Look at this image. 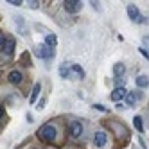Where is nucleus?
I'll return each instance as SVG.
<instances>
[{"label": "nucleus", "mask_w": 149, "mask_h": 149, "mask_svg": "<svg viewBox=\"0 0 149 149\" xmlns=\"http://www.w3.org/2000/svg\"><path fill=\"white\" fill-rule=\"evenodd\" d=\"M38 135H40V138L43 142H54V138L58 135V130H56L54 124H43V126L40 127Z\"/></svg>", "instance_id": "1"}, {"label": "nucleus", "mask_w": 149, "mask_h": 149, "mask_svg": "<svg viewBox=\"0 0 149 149\" xmlns=\"http://www.w3.org/2000/svg\"><path fill=\"white\" fill-rule=\"evenodd\" d=\"M34 56L36 58H41V59H52L54 58V49L45 45V43H41L34 49Z\"/></svg>", "instance_id": "2"}, {"label": "nucleus", "mask_w": 149, "mask_h": 149, "mask_svg": "<svg viewBox=\"0 0 149 149\" xmlns=\"http://www.w3.org/2000/svg\"><path fill=\"white\" fill-rule=\"evenodd\" d=\"M127 16H130V20H133L135 24H142L144 22V16L140 15V11H138V7L130 4L127 6Z\"/></svg>", "instance_id": "3"}, {"label": "nucleus", "mask_w": 149, "mask_h": 149, "mask_svg": "<svg viewBox=\"0 0 149 149\" xmlns=\"http://www.w3.org/2000/svg\"><path fill=\"white\" fill-rule=\"evenodd\" d=\"M126 95H127V90L124 88V86H117L113 92H111V101H115V102H120L122 99H126Z\"/></svg>", "instance_id": "4"}, {"label": "nucleus", "mask_w": 149, "mask_h": 149, "mask_svg": "<svg viewBox=\"0 0 149 149\" xmlns=\"http://www.w3.org/2000/svg\"><path fill=\"white\" fill-rule=\"evenodd\" d=\"M65 11L67 13L81 11V0H65Z\"/></svg>", "instance_id": "5"}, {"label": "nucleus", "mask_w": 149, "mask_h": 149, "mask_svg": "<svg viewBox=\"0 0 149 149\" xmlns=\"http://www.w3.org/2000/svg\"><path fill=\"white\" fill-rule=\"evenodd\" d=\"M68 131H70V135H72L74 138L81 136V135H83V124H81L79 120H74V122L70 124V127H68Z\"/></svg>", "instance_id": "6"}, {"label": "nucleus", "mask_w": 149, "mask_h": 149, "mask_svg": "<svg viewBox=\"0 0 149 149\" xmlns=\"http://www.w3.org/2000/svg\"><path fill=\"white\" fill-rule=\"evenodd\" d=\"M7 79H9V83H13V84H20L22 79H24V76H22V72H20V70H11V72H9V76H7Z\"/></svg>", "instance_id": "7"}, {"label": "nucleus", "mask_w": 149, "mask_h": 149, "mask_svg": "<svg viewBox=\"0 0 149 149\" xmlns=\"http://www.w3.org/2000/svg\"><path fill=\"white\" fill-rule=\"evenodd\" d=\"M106 140H108V136H106L104 131H97V133H95V136H93V144L97 146V147L106 146Z\"/></svg>", "instance_id": "8"}, {"label": "nucleus", "mask_w": 149, "mask_h": 149, "mask_svg": "<svg viewBox=\"0 0 149 149\" xmlns=\"http://www.w3.org/2000/svg\"><path fill=\"white\" fill-rule=\"evenodd\" d=\"M142 97V93L140 92H127V95H126V101H127V106H135V102L138 101V99H140Z\"/></svg>", "instance_id": "9"}, {"label": "nucleus", "mask_w": 149, "mask_h": 149, "mask_svg": "<svg viewBox=\"0 0 149 149\" xmlns=\"http://www.w3.org/2000/svg\"><path fill=\"white\" fill-rule=\"evenodd\" d=\"M2 49H4V52H6L7 56H11V54H13V49H15V40H13V38H7Z\"/></svg>", "instance_id": "10"}, {"label": "nucleus", "mask_w": 149, "mask_h": 149, "mask_svg": "<svg viewBox=\"0 0 149 149\" xmlns=\"http://www.w3.org/2000/svg\"><path fill=\"white\" fill-rule=\"evenodd\" d=\"M59 76L63 79L70 77V65H68V63H61V65H59Z\"/></svg>", "instance_id": "11"}, {"label": "nucleus", "mask_w": 149, "mask_h": 149, "mask_svg": "<svg viewBox=\"0 0 149 149\" xmlns=\"http://www.w3.org/2000/svg\"><path fill=\"white\" fill-rule=\"evenodd\" d=\"M124 72H126V67H124V63H115V67H113L115 79H117V77H122V76H124Z\"/></svg>", "instance_id": "12"}, {"label": "nucleus", "mask_w": 149, "mask_h": 149, "mask_svg": "<svg viewBox=\"0 0 149 149\" xmlns=\"http://www.w3.org/2000/svg\"><path fill=\"white\" fill-rule=\"evenodd\" d=\"M45 45H49V47L54 49V47L58 45V38H56V34H52V33L45 34Z\"/></svg>", "instance_id": "13"}, {"label": "nucleus", "mask_w": 149, "mask_h": 149, "mask_svg": "<svg viewBox=\"0 0 149 149\" xmlns=\"http://www.w3.org/2000/svg\"><path fill=\"white\" fill-rule=\"evenodd\" d=\"M40 90H41V83H36V84H34V88H33V93H31V97H29V102H31V104H34V101L38 99Z\"/></svg>", "instance_id": "14"}, {"label": "nucleus", "mask_w": 149, "mask_h": 149, "mask_svg": "<svg viewBox=\"0 0 149 149\" xmlns=\"http://www.w3.org/2000/svg\"><path fill=\"white\" fill-rule=\"evenodd\" d=\"M136 86H138V88L149 86V77H147V76H138V77H136Z\"/></svg>", "instance_id": "15"}, {"label": "nucleus", "mask_w": 149, "mask_h": 149, "mask_svg": "<svg viewBox=\"0 0 149 149\" xmlns=\"http://www.w3.org/2000/svg\"><path fill=\"white\" fill-rule=\"evenodd\" d=\"M70 72H74L77 76V79H84V70L79 67V65H72L70 67Z\"/></svg>", "instance_id": "16"}, {"label": "nucleus", "mask_w": 149, "mask_h": 149, "mask_svg": "<svg viewBox=\"0 0 149 149\" xmlns=\"http://www.w3.org/2000/svg\"><path fill=\"white\" fill-rule=\"evenodd\" d=\"M15 20H16V25H18V29H22V34H24V36H27V29H25V20H24L22 16H16Z\"/></svg>", "instance_id": "17"}, {"label": "nucleus", "mask_w": 149, "mask_h": 149, "mask_svg": "<svg viewBox=\"0 0 149 149\" xmlns=\"http://www.w3.org/2000/svg\"><path fill=\"white\" fill-rule=\"evenodd\" d=\"M133 124H135V127H136V131L138 133H142L144 131V126H142V117H135V119H133Z\"/></svg>", "instance_id": "18"}, {"label": "nucleus", "mask_w": 149, "mask_h": 149, "mask_svg": "<svg viewBox=\"0 0 149 149\" xmlns=\"http://www.w3.org/2000/svg\"><path fill=\"white\" fill-rule=\"evenodd\" d=\"M90 4L93 6V9H95L97 13H101V11H102V7H101V0H90Z\"/></svg>", "instance_id": "19"}, {"label": "nucleus", "mask_w": 149, "mask_h": 149, "mask_svg": "<svg viewBox=\"0 0 149 149\" xmlns=\"http://www.w3.org/2000/svg\"><path fill=\"white\" fill-rule=\"evenodd\" d=\"M27 4H29L31 9H36L38 7V0H27Z\"/></svg>", "instance_id": "20"}, {"label": "nucleus", "mask_w": 149, "mask_h": 149, "mask_svg": "<svg viewBox=\"0 0 149 149\" xmlns=\"http://www.w3.org/2000/svg\"><path fill=\"white\" fill-rule=\"evenodd\" d=\"M6 40H7V38H6V34H2V33H0V49L4 47V43H6Z\"/></svg>", "instance_id": "21"}, {"label": "nucleus", "mask_w": 149, "mask_h": 149, "mask_svg": "<svg viewBox=\"0 0 149 149\" xmlns=\"http://www.w3.org/2000/svg\"><path fill=\"white\" fill-rule=\"evenodd\" d=\"M6 2L13 4V6H22V0H6Z\"/></svg>", "instance_id": "22"}, {"label": "nucleus", "mask_w": 149, "mask_h": 149, "mask_svg": "<svg viewBox=\"0 0 149 149\" xmlns=\"http://www.w3.org/2000/svg\"><path fill=\"white\" fill-rule=\"evenodd\" d=\"M93 108H95V110H99V111H106V108H104L102 104H93Z\"/></svg>", "instance_id": "23"}, {"label": "nucleus", "mask_w": 149, "mask_h": 149, "mask_svg": "<svg viewBox=\"0 0 149 149\" xmlns=\"http://www.w3.org/2000/svg\"><path fill=\"white\" fill-rule=\"evenodd\" d=\"M43 106H45V99H41V101L38 102V106H36V108H38V110H43Z\"/></svg>", "instance_id": "24"}, {"label": "nucleus", "mask_w": 149, "mask_h": 149, "mask_svg": "<svg viewBox=\"0 0 149 149\" xmlns=\"http://www.w3.org/2000/svg\"><path fill=\"white\" fill-rule=\"evenodd\" d=\"M140 52H142V54H144V56H146L147 59H149V52H147V50H146L144 47H140Z\"/></svg>", "instance_id": "25"}, {"label": "nucleus", "mask_w": 149, "mask_h": 149, "mask_svg": "<svg viewBox=\"0 0 149 149\" xmlns=\"http://www.w3.org/2000/svg\"><path fill=\"white\" fill-rule=\"evenodd\" d=\"M4 113H6V110H4V106H0V119L4 117Z\"/></svg>", "instance_id": "26"}]
</instances>
